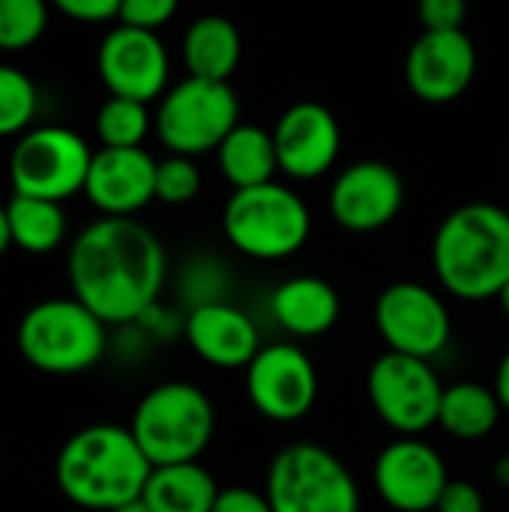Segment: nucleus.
<instances>
[{"mask_svg":"<svg viewBox=\"0 0 509 512\" xmlns=\"http://www.w3.org/2000/svg\"><path fill=\"white\" fill-rule=\"evenodd\" d=\"M6 213H9L12 246H18L21 252L51 255L54 249L63 246L69 222H66V213L57 201L12 192Z\"/></svg>","mask_w":509,"mask_h":512,"instance_id":"393cba45","label":"nucleus"},{"mask_svg":"<svg viewBox=\"0 0 509 512\" xmlns=\"http://www.w3.org/2000/svg\"><path fill=\"white\" fill-rule=\"evenodd\" d=\"M498 303H501V309H504V315L509 318V282L504 285V291L498 294Z\"/></svg>","mask_w":509,"mask_h":512,"instance_id":"58836bf2","label":"nucleus"},{"mask_svg":"<svg viewBox=\"0 0 509 512\" xmlns=\"http://www.w3.org/2000/svg\"><path fill=\"white\" fill-rule=\"evenodd\" d=\"M219 492L222 489L204 465L183 462L153 468L141 498L153 512H213Z\"/></svg>","mask_w":509,"mask_h":512,"instance_id":"4be33fe9","label":"nucleus"},{"mask_svg":"<svg viewBox=\"0 0 509 512\" xmlns=\"http://www.w3.org/2000/svg\"><path fill=\"white\" fill-rule=\"evenodd\" d=\"M432 267L441 288L465 303L498 300L509 282V213L489 201L456 207L435 231Z\"/></svg>","mask_w":509,"mask_h":512,"instance_id":"7ed1b4c3","label":"nucleus"},{"mask_svg":"<svg viewBox=\"0 0 509 512\" xmlns=\"http://www.w3.org/2000/svg\"><path fill=\"white\" fill-rule=\"evenodd\" d=\"M48 27V0H0V51H24Z\"/></svg>","mask_w":509,"mask_h":512,"instance_id":"cd10ccee","label":"nucleus"},{"mask_svg":"<svg viewBox=\"0 0 509 512\" xmlns=\"http://www.w3.org/2000/svg\"><path fill=\"white\" fill-rule=\"evenodd\" d=\"M213 512H273L264 492L249 486H228L219 492Z\"/></svg>","mask_w":509,"mask_h":512,"instance_id":"473e14b6","label":"nucleus"},{"mask_svg":"<svg viewBox=\"0 0 509 512\" xmlns=\"http://www.w3.org/2000/svg\"><path fill=\"white\" fill-rule=\"evenodd\" d=\"M66 273L75 300L108 327H126L159 303L168 258L135 216H102L72 240Z\"/></svg>","mask_w":509,"mask_h":512,"instance_id":"f257e3e1","label":"nucleus"},{"mask_svg":"<svg viewBox=\"0 0 509 512\" xmlns=\"http://www.w3.org/2000/svg\"><path fill=\"white\" fill-rule=\"evenodd\" d=\"M495 393H498L504 411H509V348L504 351V357L498 363V372H495Z\"/></svg>","mask_w":509,"mask_h":512,"instance_id":"f704fd0d","label":"nucleus"},{"mask_svg":"<svg viewBox=\"0 0 509 512\" xmlns=\"http://www.w3.org/2000/svg\"><path fill=\"white\" fill-rule=\"evenodd\" d=\"M501 411L504 405L495 387H483L477 381H459L444 387L438 426L459 441H483L486 435L495 432Z\"/></svg>","mask_w":509,"mask_h":512,"instance_id":"b1692460","label":"nucleus"},{"mask_svg":"<svg viewBox=\"0 0 509 512\" xmlns=\"http://www.w3.org/2000/svg\"><path fill=\"white\" fill-rule=\"evenodd\" d=\"M372 483L378 498L396 512H435L450 474L432 444L399 438L378 453Z\"/></svg>","mask_w":509,"mask_h":512,"instance_id":"ddd939ff","label":"nucleus"},{"mask_svg":"<svg viewBox=\"0 0 509 512\" xmlns=\"http://www.w3.org/2000/svg\"><path fill=\"white\" fill-rule=\"evenodd\" d=\"M495 480H498V486L509 489V456H501V459H498V465H495Z\"/></svg>","mask_w":509,"mask_h":512,"instance_id":"e433bc0d","label":"nucleus"},{"mask_svg":"<svg viewBox=\"0 0 509 512\" xmlns=\"http://www.w3.org/2000/svg\"><path fill=\"white\" fill-rule=\"evenodd\" d=\"M51 3L75 21H108L120 15L123 0H51Z\"/></svg>","mask_w":509,"mask_h":512,"instance_id":"72a5a7b5","label":"nucleus"},{"mask_svg":"<svg viewBox=\"0 0 509 512\" xmlns=\"http://www.w3.org/2000/svg\"><path fill=\"white\" fill-rule=\"evenodd\" d=\"M150 459L138 447L129 426L96 423L78 429L57 453L54 480L60 495L93 512H111L144 495Z\"/></svg>","mask_w":509,"mask_h":512,"instance_id":"f03ea898","label":"nucleus"},{"mask_svg":"<svg viewBox=\"0 0 509 512\" xmlns=\"http://www.w3.org/2000/svg\"><path fill=\"white\" fill-rule=\"evenodd\" d=\"M243 39L234 21L222 15H201L189 24L183 36V60L189 75L195 78H213L228 81L240 63Z\"/></svg>","mask_w":509,"mask_h":512,"instance_id":"412c9836","label":"nucleus"},{"mask_svg":"<svg viewBox=\"0 0 509 512\" xmlns=\"http://www.w3.org/2000/svg\"><path fill=\"white\" fill-rule=\"evenodd\" d=\"M201 192V171L192 156L171 153L156 162V201L162 204H189Z\"/></svg>","mask_w":509,"mask_h":512,"instance_id":"c85d7f7f","label":"nucleus"},{"mask_svg":"<svg viewBox=\"0 0 509 512\" xmlns=\"http://www.w3.org/2000/svg\"><path fill=\"white\" fill-rule=\"evenodd\" d=\"M111 512H153L150 510V504L144 501V498H138V501H129V504H123V507H117V510Z\"/></svg>","mask_w":509,"mask_h":512,"instance_id":"4c0bfd02","label":"nucleus"},{"mask_svg":"<svg viewBox=\"0 0 509 512\" xmlns=\"http://www.w3.org/2000/svg\"><path fill=\"white\" fill-rule=\"evenodd\" d=\"M222 228L228 243L246 258L282 261L306 246L312 234V213L294 189L270 180L234 189L222 213Z\"/></svg>","mask_w":509,"mask_h":512,"instance_id":"423d86ee","label":"nucleus"},{"mask_svg":"<svg viewBox=\"0 0 509 512\" xmlns=\"http://www.w3.org/2000/svg\"><path fill=\"white\" fill-rule=\"evenodd\" d=\"M435 512H486V498L474 483L450 480L447 489L441 492V501H438Z\"/></svg>","mask_w":509,"mask_h":512,"instance_id":"2f4dec72","label":"nucleus"},{"mask_svg":"<svg viewBox=\"0 0 509 512\" xmlns=\"http://www.w3.org/2000/svg\"><path fill=\"white\" fill-rule=\"evenodd\" d=\"M468 0H420L423 30H462Z\"/></svg>","mask_w":509,"mask_h":512,"instance_id":"7c9ffc66","label":"nucleus"},{"mask_svg":"<svg viewBox=\"0 0 509 512\" xmlns=\"http://www.w3.org/2000/svg\"><path fill=\"white\" fill-rule=\"evenodd\" d=\"M270 315L285 333L297 339H315L336 327L342 300L327 279L294 276L270 294Z\"/></svg>","mask_w":509,"mask_h":512,"instance_id":"aec40b11","label":"nucleus"},{"mask_svg":"<svg viewBox=\"0 0 509 512\" xmlns=\"http://www.w3.org/2000/svg\"><path fill=\"white\" fill-rule=\"evenodd\" d=\"M180 0H123L117 21L126 27H141V30H159L168 24L177 12Z\"/></svg>","mask_w":509,"mask_h":512,"instance_id":"c756f323","label":"nucleus"},{"mask_svg":"<svg viewBox=\"0 0 509 512\" xmlns=\"http://www.w3.org/2000/svg\"><path fill=\"white\" fill-rule=\"evenodd\" d=\"M84 195L102 216H135L156 198V159L144 147H102L93 153Z\"/></svg>","mask_w":509,"mask_h":512,"instance_id":"a211bd4d","label":"nucleus"},{"mask_svg":"<svg viewBox=\"0 0 509 512\" xmlns=\"http://www.w3.org/2000/svg\"><path fill=\"white\" fill-rule=\"evenodd\" d=\"M183 336L189 348L216 369H246L264 348L252 315L228 300L189 309L183 318Z\"/></svg>","mask_w":509,"mask_h":512,"instance_id":"6ab92c4d","label":"nucleus"},{"mask_svg":"<svg viewBox=\"0 0 509 512\" xmlns=\"http://www.w3.org/2000/svg\"><path fill=\"white\" fill-rule=\"evenodd\" d=\"M39 108V90L30 75L0 63V138L24 135Z\"/></svg>","mask_w":509,"mask_h":512,"instance_id":"bb28decb","label":"nucleus"},{"mask_svg":"<svg viewBox=\"0 0 509 512\" xmlns=\"http://www.w3.org/2000/svg\"><path fill=\"white\" fill-rule=\"evenodd\" d=\"M366 390L378 420L402 438H417L438 426L444 384L429 360L384 351L369 369Z\"/></svg>","mask_w":509,"mask_h":512,"instance_id":"9d476101","label":"nucleus"},{"mask_svg":"<svg viewBox=\"0 0 509 512\" xmlns=\"http://www.w3.org/2000/svg\"><path fill=\"white\" fill-rule=\"evenodd\" d=\"M216 153H219V168L234 189L270 183L273 174L279 171L273 132L252 123H237Z\"/></svg>","mask_w":509,"mask_h":512,"instance_id":"5701e85b","label":"nucleus"},{"mask_svg":"<svg viewBox=\"0 0 509 512\" xmlns=\"http://www.w3.org/2000/svg\"><path fill=\"white\" fill-rule=\"evenodd\" d=\"M21 357L42 375L90 372L108 351V324L75 297H51L30 306L15 333Z\"/></svg>","mask_w":509,"mask_h":512,"instance_id":"20e7f679","label":"nucleus"},{"mask_svg":"<svg viewBox=\"0 0 509 512\" xmlns=\"http://www.w3.org/2000/svg\"><path fill=\"white\" fill-rule=\"evenodd\" d=\"M246 393L261 417L273 423H297L318 399L315 363L291 342L264 345L246 366Z\"/></svg>","mask_w":509,"mask_h":512,"instance_id":"f8f14e48","label":"nucleus"},{"mask_svg":"<svg viewBox=\"0 0 509 512\" xmlns=\"http://www.w3.org/2000/svg\"><path fill=\"white\" fill-rule=\"evenodd\" d=\"M273 512H360V489L339 456L318 444H291L267 468Z\"/></svg>","mask_w":509,"mask_h":512,"instance_id":"0eeeda50","label":"nucleus"},{"mask_svg":"<svg viewBox=\"0 0 509 512\" xmlns=\"http://www.w3.org/2000/svg\"><path fill=\"white\" fill-rule=\"evenodd\" d=\"M375 327L387 351L432 360L453 336L447 303L420 282H393L375 300Z\"/></svg>","mask_w":509,"mask_h":512,"instance_id":"9b49d317","label":"nucleus"},{"mask_svg":"<svg viewBox=\"0 0 509 512\" xmlns=\"http://www.w3.org/2000/svg\"><path fill=\"white\" fill-rule=\"evenodd\" d=\"M129 432L153 468L198 462L213 441L216 411L198 384L165 381L141 396L132 411Z\"/></svg>","mask_w":509,"mask_h":512,"instance_id":"39448f33","label":"nucleus"},{"mask_svg":"<svg viewBox=\"0 0 509 512\" xmlns=\"http://www.w3.org/2000/svg\"><path fill=\"white\" fill-rule=\"evenodd\" d=\"M12 246V231H9V213L6 204H0V255H6V249Z\"/></svg>","mask_w":509,"mask_h":512,"instance_id":"c9c22d12","label":"nucleus"},{"mask_svg":"<svg viewBox=\"0 0 509 512\" xmlns=\"http://www.w3.org/2000/svg\"><path fill=\"white\" fill-rule=\"evenodd\" d=\"M93 150L66 126H39L18 135L9 156L12 192L63 204L84 192Z\"/></svg>","mask_w":509,"mask_h":512,"instance_id":"1a4fd4ad","label":"nucleus"},{"mask_svg":"<svg viewBox=\"0 0 509 512\" xmlns=\"http://www.w3.org/2000/svg\"><path fill=\"white\" fill-rule=\"evenodd\" d=\"M477 75V48L465 30H423L405 60V78L417 99L456 102Z\"/></svg>","mask_w":509,"mask_h":512,"instance_id":"dca6fc26","label":"nucleus"},{"mask_svg":"<svg viewBox=\"0 0 509 512\" xmlns=\"http://www.w3.org/2000/svg\"><path fill=\"white\" fill-rule=\"evenodd\" d=\"M405 204L399 171L378 159L348 165L330 186V216L354 234L387 228Z\"/></svg>","mask_w":509,"mask_h":512,"instance_id":"4468645a","label":"nucleus"},{"mask_svg":"<svg viewBox=\"0 0 509 512\" xmlns=\"http://www.w3.org/2000/svg\"><path fill=\"white\" fill-rule=\"evenodd\" d=\"M147 132H150L147 102L108 96L96 114V135L102 147H141Z\"/></svg>","mask_w":509,"mask_h":512,"instance_id":"a878e982","label":"nucleus"},{"mask_svg":"<svg viewBox=\"0 0 509 512\" xmlns=\"http://www.w3.org/2000/svg\"><path fill=\"white\" fill-rule=\"evenodd\" d=\"M240 123V102L228 81L195 78L174 84L156 114L159 141L177 156H201L219 150L228 132Z\"/></svg>","mask_w":509,"mask_h":512,"instance_id":"6e6552de","label":"nucleus"},{"mask_svg":"<svg viewBox=\"0 0 509 512\" xmlns=\"http://www.w3.org/2000/svg\"><path fill=\"white\" fill-rule=\"evenodd\" d=\"M279 171L294 180H315L327 174L342 150V129L330 108L318 102L291 105L273 129Z\"/></svg>","mask_w":509,"mask_h":512,"instance_id":"f3484780","label":"nucleus"},{"mask_svg":"<svg viewBox=\"0 0 509 512\" xmlns=\"http://www.w3.org/2000/svg\"><path fill=\"white\" fill-rule=\"evenodd\" d=\"M96 69L111 96L150 102L165 93L168 51L153 30L117 24L99 45Z\"/></svg>","mask_w":509,"mask_h":512,"instance_id":"2eb2a0df","label":"nucleus"}]
</instances>
